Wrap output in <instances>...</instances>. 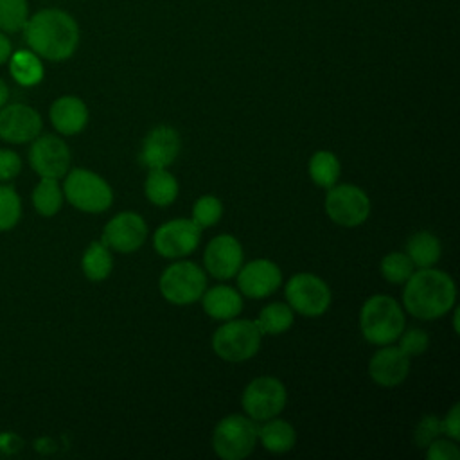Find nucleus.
I'll use <instances>...</instances> for the list:
<instances>
[{"label":"nucleus","instance_id":"nucleus-1","mask_svg":"<svg viewBox=\"0 0 460 460\" xmlns=\"http://www.w3.org/2000/svg\"><path fill=\"white\" fill-rule=\"evenodd\" d=\"M27 47L43 59L65 61L79 45V25L66 11L49 7L29 16L23 27Z\"/></svg>","mask_w":460,"mask_h":460},{"label":"nucleus","instance_id":"nucleus-2","mask_svg":"<svg viewBox=\"0 0 460 460\" xmlns=\"http://www.w3.org/2000/svg\"><path fill=\"white\" fill-rule=\"evenodd\" d=\"M456 300L455 280L440 270L420 268L404 282V309L419 320H437L444 316Z\"/></svg>","mask_w":460,"mask_h":460},{"label":"nucleus","instance_id":"nucleus-3","mask_svg":"<svg viewBox=\"0 0 460 460\" xmlns=\"http://www.w3.org/2000/svg\"><path fill=\"white\" fill-rule=\"evenodd\" d=\"M359 329L372 345H390L404 331L402 307L386 295L370 296L359 313Z\"/></svg>","mask_w":460,"mask_h":460},{"label":"nucleus","instance_id":"nucleus-4","mask_svg":"<svg viewBox=\"0 0 460 460\" xmlns=\"http://www.w3.org/2000/svg\"><path fill=\"white\" fill-rule=\"evenodd\" d=\"M63 196L72 207L90 214L108 210L113 201L108 181L88 169H72L65 174Z\"/></svg>","mask_w":460,"mask_h":460},{"label":"nucleus","instance_id":"nucleus-5","mask_svg":"<svg viewBox=\"0 0 460 460\" xmlns=\"http://www.w3.org/2000/svg\"><path fill=\"white\" fill-rule=\"evenodd\" d=\"M261 331L255 320H228L212 336L214 352L230 363L253 358L261 347Z\"/></svg>","mask_w":460,"mask_h":460},{"label":"nucleus","instance_id":"nucleus-6","mask_svg":"<svg viewBox=\"0 0 460 460\" xmlns=\"http://www.w3.org/2000/svg\"><path fill=\"white\" fill-rule=\"evenodd\" d=\"M257 444V426L244 415L223 417L212 433V447L223 460H243Z\"/></svg>","mask_w":460,"mask_h":460},{"label":"nucleus","instance_id":"nucleus-7","mask_svg":"<svg viewBox=\"0 0 460 460\" xmlns=\"http://www.w3.org/2000/svg\"><path fill=\"white\" fill-rule=\"evenodd\" d=\"M158 288L167 302L189 305L201 298L207 288V277L198 264L190 261H178L164 270Z\"/></svg>","mask_w":460,"mask_h":460},{"label":"nucleus","instance_id":"nucleus-8","mask_svg":"<svg viewBox=\"0 0 460 460\" xmlns=\"http://www.w3.org/2000/svg\"><path fill=\"white\" fill-rule=\"evenodd\" d=\"M325 212L336 225L352 228L367 221L370 214V199L365 190L352 183H334L327 189Z\"/></svg>","mask_w":460,"mask_h":460},{"label":"nucleus","instance_id":"nucleus-9","mask_svg":"<svg viewBox=\"0 0 460 460\" xmlns=\"http://www.w3.org/2000/svg\"><path fill=\"white\" fill-rule=\"evenodd\" d=\"M288 401V392L282 381L271 376H261L248 383L243 392L241 404L250 419L268 420L277 417Z\"/></svg>","mask_w":460,"mask_h":460},{"label":"nucleus","instance_id":"nucleus-10","mask_svg":"<svg viewBox=\"0 0 460 460\" xmlns=\"http://www.w3.org/2000/svg\"><path fill=\"white\" fill-rule=\"evenodd\" d=\"M286 298L291 309L313 318L329 309L331 289L313 273H295L286 284Z\"/></svg>","mask_w":460,"mask_h":460},{"label":"nucleus","instance_id":"nucleus-11","mask_svg":"<svg viewBox=\"0 0 460 460\" xmlns=\"http://www.w3.org/2000/svg\"><path fill=\"white\" fill-rule=\"evenodd\" d=\"M70 149L56 135H38L29 147V164L40 178L59 180L70 171Z\"/></svg>","mask_w":460,"mask_h":460},{"label":"nucleus","instance_id":"nucleus-12","mask_svg":"<svg viewBox=\"0 0 460 460\" xmlns=\"http://www.w3.org/2000/svg\"><path fill=\"white\" fill-rule=\"evenodd\" d=\"M201 239V228L192 219H172L158 226L153 237L155 250L165 259H180L192 253Z\"/></svg>","mask_w":460,"mask_h":460},{"label":"nucleus","instance_id":"nucleus-13","mask_svg":"<svg viewBox=\"0 0 460 460\" xmlns=\"http://www.w3.org/2000/svg\"><path fill=\"white\" fill-rule=\"evenodd\" d=\"M147 237V225L137 212H120L111 217L102 230V243L119 253L138 250Z\"/></svg>","mask_w":460,"mask_h":460},{"label":"nucleus","instance_id":"nucleus-14","mask_svg":"<svg viewBox=\"0 0 460 460\" xmlns=\"http://www.w3.org/2000/svg\"><path fill=\"white\" fill-rule=\"evenodd\" d=\"M41 117L29 104L13 102L0 108V138L9 144L32 142L41 133Z\"/></svg>","mask_w":460,"mask_h":460},{"label":"nucleus","instance_id":"nucleus-15","mask_svg":"<svg viewBox=\"0 0 460 460\" xmlns=\"http://www.w3.org/2000/svg\"><path fill=\"white\" fill-rule=\"evenodd\" d=\"M203 262L212 277L219 280L232 279L243 266V246L234 235H216L205 248Z\"/></svg>","mask_w":460,"mask_h":460},{"label":"nucleus","instance_id":"nucleus-16","mask_svg":"<svg viewBox=\"0 0 460 460\" xmlns=\"http://www.w3.org/2000/svg\"><path fill=\"white\" fill-rule=\"evenodd\" d=\"M282 284L279 266L268 259H255L246 262L237 271V286L244 296L264 298L277 291Z\"/></svg>","mask_w":460,"mask_h":460},{"label":"nucleus","instance_id":"nucleus-17","mask_svg":"<svg viewBox=\"0 0 460 460\" xmlns=\"http://www.w3.org/2000/svg\"><path fill=\"white\" fill-rule=\"evenodd\" d=\"M181 138L172 126H155L144 138L140 160L149 169H167L178 156Z\"/></svg>","mask_w":460,"mask_h":460},{"label":"nucleus","instance_id":"nucleus-18","mask_svg":"<svg viewBox=\"0 0 460 460\" xmlns=\"http://www.w3.org/2000/svg\"><path fill=\"white\" fill-rule=\"evenodd\" d=\"M410 374V356H406L399 347L379 349L368 363V376L374 383L385 388L401 385Z\"/></svg>","mask_w":460,"mask_h":460},{"label":"nucleus","instance_id":"nucleus-19","mask_svg":"<svg viewBox=\"0 0 460 460\" xmlns=\"http://www.w3.org/2000/svg\"><path fill=\"white\" fill-rule=\"evenodd\" d=\"M49 117L58 133L77 135L88 124V108L75 95H61L50 104Z\"/></svg>","mask_w":460,"mask_h":460},{"label":"nucleus","instance_id":"nucleus-20","mask_svg":"<svg viewBox=\"0 0 460 460\" xmlns=\"http://www.w3.org/2000/svg\"><path fill=\"white\" fill-rule=\"evenodd\" d=\"M205 313L214 320H230L243 309L241 295L230 286H214L201 295Z\"/></svg>","mask_w":460,"mask_h":460},{"label":"nucleus","instance_id":"nucleus-21","mask_svg":"<svg viewBox=\"0 0 460 460\" xmlns=\"http://www.w3.org/2000/svg\"><path fill=\"white\" fill-rule=\"evenodd\" d=\"M9 74L20 86H36L43 79V63L31 49L11 52L7 59Z\"/></svg>","mask_w":460,"mask_h":460},{"label":"nucleus","instance_id":"nucleus-22","mask_svg":"<svg viewBox=\"0 0 460 460\" xmlns=\"http://www.w3.org/2000/svg\"><path fill=\"white\" fill-rule=\"evenodd\" d=\"M264 424L257 428V438H261V444L270 453H286L289 451L296 442L295 428L282 420V419H268L262 420Z\"/></svg>","mask_w":460,"mask_h":460},{"label":"nucleus","instance_id":"nucleus-23","mask_svg":"<svg viewBox=\"0 0 460 460\" xmlns=\"http://www.w3.org/2000/svg\"><path fill=\"white\" fill-rule=\"evenodd\" d=\"M406 255L417 268H431L442 255L440 241L431 232H415L406 241Z\"/></svg>","mask_w":460,"mask_h":460},{"label":"nucleus","instance_id":"nucleus-24","mask_svg":"<svg viewBox=\"0 0 460 460\" xmlns=\"http://www.w3.org/2000/svg\"><path fill=\"white\" fill-rule=\"evenodd\" d=\"M144 192L153 205L167 207L178 196V181L167 169H149Z\"/></svg>","mask_w":460,"mask_h":460},{"label":"nucleus","instance_id":"nucleus-25","mask_svg":"<svg viewBox=\"0 0 460 460\" xmlns=\"http://www.w3.org/2000/svg\"><path fill=\"white\" fill-rule=\"evenodd\" d=\"M81 268H83V273L86 279H90L93 282L104 280L113 270L111 250L102 241L90 243V246L83 253Z\"/></svg>","mask_w":460,"mask_h":460},{"label":"nucleus","instance_id":"nucleus-26","mask_svg":"<svg viewBox=\"0 0 460 460\" xmlns=\"http://www.w3.org/2000/svg\"><path fill=\"white\" fill-rule=\"evenodd\" d=\"M32 207L43 217H52L63 205V189L54 178H40L32 190Z\"/></svg>","mask_w":460,"mask_h":460},{"label":"nucleus","instance_id":"nucleus-27","mask_svg":"<svg viewBox=\"0 0 460 460\" xmlns=\"http://www.w3.org/2000/svg\"><path fill=\"white\" fill-rule=\"evenodd\" d=\"M293 309L284 302H271L259 313L255 320L261 334H282L293 325Z\"/></svg>","mask_w":460,"mask_h":460},{"label":"nucleus","instance_id":"nucleus-28","mask_svg":"<svg viewBox=\"0 0 460 460\" xmlns=\"http://www.w3.org/2000/svg\"><path fill=\"white\" fill-rule=\"evenodd\" d=\"M340 160L331 151H316L309 160V176L318 187H332L340 178Z\"/></svg>","mask_w":460,"mask_h":460},{"label":"nucleus","instance_id":"nucleus-29","mask_svg":"<svg viewBox=\"0 0 460 460\" xmlns=\"http://www.w3.org/2000/svg\"><path fill=\"white\" fill-rule=\"evenodd\" d=\"M29 20L27 0H0V31L20 32Z\"/></svg>","mask_w":460,"mask_h":460},{"label":"nucleus","instance_id":"nucleus-30","mask_svg":"<svg viewBox=\"0 0 460 460\" xmlns=\"http://www.w3.org/2000/svg\"><path fill=\"white\" fill-rule=\"evenodd\" d=\"M381 275L392 284H404L415 271V264L402 252H392L381 259Z\"/></svg>","mask_w":460,"mask_h":460},{"label":"nucleus","instance_id":"nucleus-31","mask_svg":"<svg viewBox=\"0 0 460 460\" xmlns=\"http://www.w3.org/2000/svg\"><path fill=\"white\" fill-rule=\"evenodd\" d=\"M22 217V199L11 185H0V232L18 225Z\"/></svg>","mask_w":460,"mask_h":460},{"label":"nucleus","instance_id":"nucleus-32","mask_svg":"<svg viewBox=\"0 0 460 460\" xmlns=\"http://www.w3.org/2000/svg\"><path fill=\"white\" fill-rule=\"evenodd\" d=\"M223 216V205L216 196H201L192 205V221L199 228H207L216 225Z\"/></svg>","mask_w":460,"mask_h":460},{"label":"nucleus","instance_id":"nucleus-33","mask_svg":"<svg viewBox=\"0 0 460 460\" xmlns=\"http://www.w3.org/2000/svg\"><path fill=\"white\" fill-rule=\"evenodd\" d=\"M397 340H399V349L406 356H419L429 345V336L422 329H408V331L401 332V336Z\"/></svg>","mask_w":460,"mask_h":460},{"label":"nucleus","instance_id":"nucleus-34","mask_svg":"<svg viewBox=\"0 0 460 460\" xmlns=\"http://www.w3.org/2000/svg\"><path fill=\"white\" fill-rule=\"evenodd\" d=\"M442 435V422L437 419V415H424L413 433V440L419 447H426L429 442L438 438Z\"/></svg>","mask_w":460,"mask_h":460},{"label":"nucleus","instance_id":"nucleus-35","mask_svg":"<svg viewBox=\"0 0 460 460\" xmlns=\"http://www.w3.org/2000/svg\"><path fill=\"white\" fill-rule=\"evenodd\" d=\"M426 458L429 460H458L460 449L453 440L435 438L426 446Z\"/></svg>","mask_w":460,"mask_h":460},{"label":"nucleus","instance_id":"nucleus-36","mask_svg":"<svg viewBox=\"0 0 460 460\" xmlns=\"http://www.w3.org/2000/svg\"><path fill=\"white\" fill-rule=\"evenodd\" d=\"M22 171V158L13 149H0V181H11Z\"/></svg>","mask_w":460,"mask_h":460},{"label":"nucleus","instance_id":"nucleus-37","mask_svg":"<svg viewBox=\"0 0 460 460\" xmlns=\"http://www.w3.org/2000/svg\"><path fill=\"white\" fill-rule=\"evenodd\" d=\"M440 422H442L444 435H447L453 440L460 438V406L458 404H453V408L449 410L446 419H442Z\"/></svg>","mask_w":460,"mask_h":460},{"label":"nucleus","instance_id":"nucleus-38","mask_svg":"<svg viewBox=\"0 0 460 460\" xmlns=\"http://www.w3.org/2000/svg\"><path fill=\"white\" fill-rule=\"evenodd\" d=\"M13 52V45H11V40L7 38L5 32L0 31V65H5L9 56Z\"/></svg>","mask_w":460,"mask_h":460},{"label":"nucleus","instance_id":"nucleus-39","mask_svg":"<svg viewBox=\"0 0 460 460\" xmlns=\"http://www.w3.org/2000/svg\"><path fill=\"white\" fill-rule=\"evenodd\" d=\"M7 101H9V86H7V83L0 77V108L5 106Z\"/></svg>","mask_w":460,"mask_h":460}]
</instances>
